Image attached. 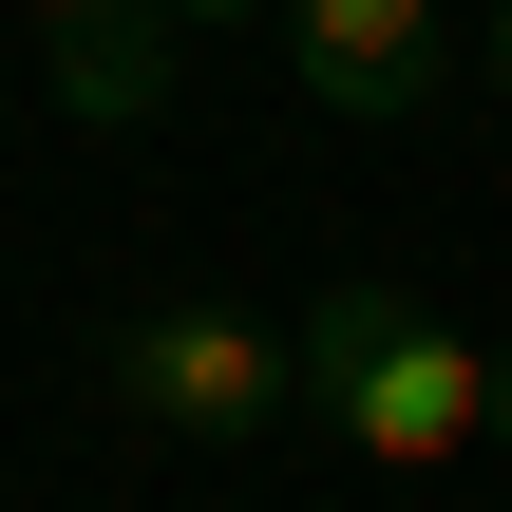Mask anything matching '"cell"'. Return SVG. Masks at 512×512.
<instances>
[{"instance_id": "cell-3", "label": "cell", "mask_w": 512, "mask_h": 512, "mask_svg": "<svg viewBox=\"0 0 512 512\" xmlns=\"http://www.w3.org/2000/svg\"><path fill=\"white\" fill-rule=\"evenodd\" d=\"M266 38H285V76H304L323 114H361V133L456 76V0H285Z\"/></svg>"}, {"instance_id": "cell-2", "label": "cell", "mask_w": 512, "mask_h": 512, "mask_svg": "<svg viewBox=\"0 0 512 512\" xmlns=\"http://www.w3.org/2000/svg\"><path fill=\"white\" fill-rule=\"evenodd\" d=\"M304 399V361H285V323H247V304H133L114 323V418L133 437H190V456H247L266 418Z\"/></svg>"}, {"instance_id": "cell-4", "label": "cell", "mask_w": 512, "mask_h": 512, "mask_svg": "<svg viewBox=\"0 0 512 512\" xmlns=\"http://www.w3.org/2000/svg\"><path fill=\"white\" fill-rule=\"evenodd\" d=\"M19 19L57 38V114H76V133L171 114V19H152V0H19Z\"/></svg>"}, {"instance_id": "cell-7", "label": "cell", "mask_w": 512, "mask_h": 512, "mask_svg": "<svg viewBox=\"0 0 512 512\" xmlns=\"http://www.w3.org/2000/svg\"><path fill=\"white\" fill-rule=\"evenodd\" d=\"M494 437H512V342H494Z\"/></svg>"}, {"instance_id": "cell-1", "label": "cell", "mask_w": 512, "mask_h": 512, "mask_svg": "<svg viewBox=\"0 0 512 512\" xmlns=\"http://www.w3.org/2000/svg\"><path fill=\"white\" fill-rule=\"evenodd\" d=\"M285 361H304V399H323V437H342L361 475H456V456H494V342H456V323L399 304V285H323V304L285 323Z\"/></svg>"}, {"instance_id": "cell-6", "label": "cell", "mask_w": 512, "mask_h": 512, "mask_svg": "<svg viewBox=\"0 0 512 512\" xmlns=\"http://www.w3.org/2000/svg\"><path fill=\"white\" fill-rule=\"evenodd\" d=\"M475 76H494V114H512V0H475Z\"/></svg>"}, {"instance_id": "cell-5", "label": "cell", "mask_w": 512, "mask_h": 512, "mask_svg": "<svg viewBox=\"0 0 512 512\" xmlns=\"http://www.w3.org/2000/svg\"><path fill=\"white\" fill-rule=\"evenodd\" d=\"M171 38H247V19H285V0H152Z\"/></svg>"}]
</instances>
